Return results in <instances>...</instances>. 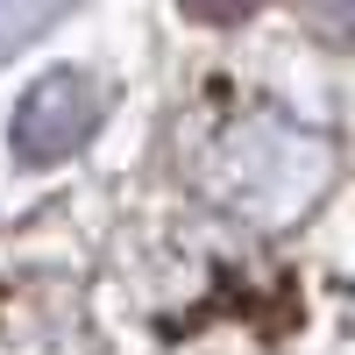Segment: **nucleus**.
<instances>
[{"label": "nucleus", "mask_w": 355, "mask_h": 355, "mask_svg": "<svg viewBox=\"0 0 355 355\" xmlns=\"http://www.w3.org/2000/svg\"><path fill=\"white\" fill-rule=\"evenodd\" d=\"M100 85L85 71H50L43 85H28V100L15 107V150L28 164H57L71 157L85 135L100 128Z\"/></svg>", "instance_id": "1"}, {"label": "nucleus", "mask_w": 355, "mask_h": 355, "mask_svg": "<svg viewBox=\"0 0 355 355\" xmlns=\"http://www.w3.org/2000/svg\"><path fill=\"white\" fill-rule=\"evenodd\" d=\"M192 8H199L206 21H227V15H249V8H256V0H192Z\"/></svg>", "instance_id": "2"}]
</instances>
